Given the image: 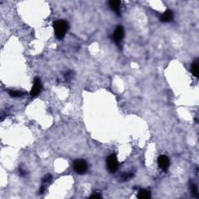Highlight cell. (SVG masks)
Returning <instances> with one entry per match:
<instances>
[{
  "label": "cell",
  "instance_id": "1",
  "mask_svg": "<svg viewBox=\"0 0 199 199\" xmlns=\"http://www.w3.org/2000/svg\"><path fill=\"white\" fill-rule=\"evenodd\" d=\"M53 27H54L56 37L59 40H62L64 37L66 36L68 28H69L68 23L66 21L62 20H59L55 21L53 23Z\"/></svg>",
  "mask_w": 199,
  "mask_h": 199
},
{
  "label": "cell",
  "instance_id": "2",
  "mask_svg": "<svg viewBox=\"0 0 199 199\" xmlns=\"http://www.w3.org/2000/svg\"><path fill=\"white\" fill-rule=\"evenodd\" d=\"M87 163L85 160L83 159H76L73 163V169L77 173L83 174L85 173L87 170Z\"/></svg>",
  "mask_w": 199,
  "mask_h": 199
},
{
  "label": "cell",
  "instance_id": "3",
  "mask_svg": "<svg viewBox=\"0 0 199 199\" xmlns=\"http://www.w3.org/2000/svg\"><path fill=\"white\" fill-rule=\"evenodd\" d=\"M107 166H108V170L111 173H114L117 171L118 167V161L116 155L111 154L108 156L107 159Z\"/></svg>",
  "mask_w": 199,
  "mask_h": 199
},
{
  "label": "cell",
  "instance_id": "4",
  "mask_svg": "<svg viewBox=\"0 0 199 199\" xmlns=\"http://www.w3.org/2000/svg\"><path fill=\"white\" fill-rule=\"evenodd\" d=\"M124 37V29L121 26H118L114 30V36H113V39H114V42L117 44H120L121 41L123 40Z\"/></svg>",
  "mask_w": 199,
  "mask_h": 199
},
{
  "label": "cell",
  "instance_id": "5",
  "mask_svg": "<svg viewBox=\"0 0 199 199\" xmlns=\"http://www.w3.org/2000/svg\"><path fill=\"white\" fill-rule=\"evenodd\" d=\"M158 165L159 167L163 170H166L170 166V159L167 156L161 155L158 158Z\"/></svg>",
  "mask_w": 199,
  "mask_h": 199
},
{
  "label": "cell",
  "instance_id": "6",
  "mask_svg": "<svg viewBox=\"0 0 199 199\" xmlns=\"http://www.w3.org/2000/svg\"><path fill=\"white\" fill-rule=\"evenodd\" d=\"M41 90V80L38 78L34 79V85L32 87L31 90H30V96L32 97H34L37 96L40 94Z\"/></svg>",
  "mask_w": 199,
  "mask_h": 199
},
{
  "label": "cell",
  "instance_id": "7",
  "mask_svg": "<svg viewBox=\"0 0 199 199\" xmlns=\"http://www.w3.org/2000/svg\"><path fill=\"white\" fill-rule=\"evenodd\" d=\"M52 180V176L50 174V173H48L47 175H45L44 177L43 180H42V185L40 189V193L41 194H44L45 191V189L47 187V186L48 185L49 183H51Z\"/></svg>",
  "mask_w": 199,
  "mask_h": 199
},
{
  "label": "cell",
  "instance_id": "8",
  "mask_svg": "<svg viewBox=\"0 0 199 199\" xmlns=\"http://www.w3.org/2000/svg\"><path fill=\"white\" fill-rule=\"evenodd\" d=\"M173 12H172L171 10H169V9H168V10H166V12L160 16V21L163 23L170 22V21L172 20V19H173Z\"/></svg>",
  "mask_w": 199,
  "mask_h": 199
},
{
  "label": "cell",
  "instance_id": "9",
  "mask_svg": "<svg viewBox=\"0 0 199 199\" xmlns=\"http://www.w3.org/2000/svg\"><path fill=\"white\" fill-rule=\"evenodd\" d=\"M109 5L118 15H120V5H121V2L120 1H117V0L110 1Z\"/></svg>",
  "mask_w": 199,
  "mask_h": 199
},
{
  "label": "cell",
  "instance_id": "10",
  "mask_svg": "<svg viewBox=\"0 0 199 199\" xmlns=\"http://www.w3.org/2000/svg\"><path fill=\"white\" fill-rule=\"evenodd\" d=\"M151 196L150 191L145 190V189H141L138 193V197L140 199H146L149 198Z\"/></svg>",
  "mask_w": 199,
  "mask_h": 199
},
{
  "label": "cell",
  "instance_id": "11",
  "mask_svg": "<svg viewBox=\"0 0 199 199\" xmlns=\"http://www.w3.org/2000/svg\"><path fill=\"white\" fill-rule=\"evenodd\" d=\"M190 188L192 195L194 196V197H196V198H197V197H198V190H197V187L196 186L195 183H193V182H190Z\"/></svg>",
  "mask_w": 199,
  "mask_h": 199
},
{
  "label": "cell",
  "instance_id": "12",
  "mask_svg": "<svg viewBox=\"0 0 199 199\" xmlns=\"http://www.w3.org/2000/svg\"><path fill=\"white\" fill-rule=\"evenodd\" d=\"M191 73L193 76L195 77H198L199 74V66L197 62H194L191 66Z\"/></svg>",
  "mask_w": 199,
  "mask_h": 199
},
{
  "label": "cell",
  "instance_id": "13",
  "mask_svg": "<svg viewBox=\"0 0 199 199\" xmlns=\"http://www.w3.org/2000/svg\"><path fill=\"white\" fill-rule=\"evenodd\" d=\"M8 93L12 97H20L23 95V93L20 91H17V90H9Z\"/></svg>",
  "mask_w": 199,
  "mask_h": 199
},
{
  "label": "cell",
  "instance_id": "14",
  "mask_svg": "<svg viewBox=\"0 0 199 199\" xmlns=\"http://www.w3.org/2000/svg\"><path fill=\"white\" fill-rule=\"evenodd\" d=\"M73 77H74V73L73 71H69L65 74V79L66 81H70L73 80Z\"/></svg>",
  "mask_w": 199,
  "mask_h": 199
},
{
  "label": "cell",
  "instance_id": "15",
  "mask_svg": "<svg viewBox=\"0 0 199 199\" xmlns=\"http://www.w3.org/2000/svg\"><path fill=\"white\" fill-rule=\"evenodd\" d=\"M133 173H123L122 174V177H121V180H124V181H126V180H129L130 178H132V177L133 176Z\"/></svg>",
  "mask_w": 199,
  "mask_h": 199
},
{
  "label": "cell",
  "instance_id": "16",
  "mask_svg": "<svg viewBox=\"0 0 199 199\" xmlns=\"http://www.w3.org/2000/svg\"><path fill=\"white\" fill-rule=\"evenodd\" d=\"M100 197H101V194H98V193H94L90 196V198H100Z\"/></svg>",
  "mask_w": 199,
  "mask_h": 199
},
{
  "label": "cell",
  "instance_id": "17",
  "mask_svg": "<svg viewBox=\"0 0 199 199\" xmlns=\"http://www.w3.org/2000/svg\"><path fill=\"white\" fill-rule=\"evenodd\" d=\"M20 175H22V176H24V175H26L27 172L24 169L20 167Z\"/></svg>",
  "mask_w": 199,
  "mask_h": 199
}]
</instances>
